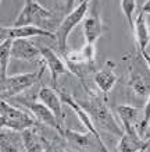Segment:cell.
<instances>
[{"label":"cell","instance_id":"obj_1","mask_svg":"<svg viewBox=\"0 0 150 152\" xmlns=\"http://www.w3.org/2000/svg\"><path fill=\"white\" fill-rule=\"evenodd\" d=\"M89 95H91L89 99H77V102L89 115L96 129L103 130L106 133H110L117 137H122L124 129L117 123L114 115L106 103V99L97 96V95H93L92 92Z\"/></svg>","mask_w":150,"mask_h":152},{"label":"cell","instance_id":"obj_2","mask_svg":"<svg viewBox=\"0 0 150 152\" xmlns=\"http://www.w3.org/2000/svg\"><path fill=\"white\" fill-rule=\"evenodd\" d=\"M46 67L47 66L43 61L42 67L39 70H36V71L17 74V75H10V77L7 75L4 80H0V96H1V99L15 98L21 92L32 88L42 78Z\"/></svg>","mask_w":150,"mask_h":152},{"label":"cell","instance_id":"obj_3","mask_svg":"<svg viewBox=\"0 0 150 152\" xmlns=\"http://www.w3.org/2000/svg\"><path fill=\"white\" fill-rule=\"evenodd\" d=\"M63 57L67 66H68L71 74L77 75L78 78H81V81H83L88 73H92L95 70V45L85 43V46L79 50H67L63 55Z\"/></svg>","mask_w":150,"mask_h":152},{"label":"cell","instance_id":"obj_4","mask_svg":"<svg viewBox=\"0 0 150 152\" xmlns=\"http://www.w3.org/2000/svg\"><path fill=\"white\" fill-rule=\"evenodd\" d=\"M38 123L39 121L33 116L10 105L9 102H6V99H1L0 102V126L1 127H7V129L21 133L29 127L36 126Z\"/></svg>","mask_w":150,"mask_h":152},{"label":"cell","instance_id":"obj_5","mask_svg":"<svg viewBox=\"0 0 150 152\" xmlns=\"http://www.w3.org/2000/svg\"><path fill=\"white\" fill-rule=\"evenodd\" d=\"M89 3L91 1H88V0H82L71 13H68L64 17V20L60 23L59 28H57V31L54 32L56 41H57V45H59L61 55H64L67 52V41H68V35L71 34V31L85 18L88 9H89Z\"/></svg>","mask_w":150,"mask_h":152},{"label":"cell","instance_id":"obj_6","mask_svg":"<svg viewBox=\"0 0 150 152\" xmlns=\"http://www.w3.org/2000/svg\"><path fill=\"white\" fill-rule=\"evenodd\" d=\"M53 18V11L45 9L38 0H25L20 15L15 18L11 27H21V25H46Z\"/></svg>","mask_w":150,"mask_h":152},{"label":"cell","instance_id":"obj_7","mask_svg":"<svg viewBox=\"0 0 150 152\" xmlns=\"http://www.w3.org/2000/svg\"><path fill=\"white\" fill-rule=\"evenodd\" d=\"M17 102H18L20 105L25 106L28 110L32 113V116H33L41 124L46 126V127H49V129H51V130H56L60 135H63L64 134V130L65 129L59 123V120H57L56 115L50 110L43 102L39 101L38 98L36 99H32V98H28V96L17 98Z\"/></svg>","mask_w":150,"mask_h":152},{"label":"cell","instance_id":"obj_8","mask_svg":"<svg viewBox=\"0 0 150 152\" xmlns=\"http://www.w3.org/2000/svg\"><path fill=\"white\" fill-rule=\"evenodd\" d=\"M63 137L65 138L67 147H71L72 151H101L107 152L109 148L104 145L103 141L96 138L95 135L88 131V133H77L72 130H64Z\"/></svg>","mask_w":150,"mask_h":152},{"label":"cell","instance_id":"obj_9","mask_svg":"<svg viewBox=\"0 0 150 152\" xmlns=\"http://www.w3.org/2000/svg\"><path fill=\"white\" fill-rule=\"evenodd\" d=\"M24 141V148L28 152H49V151H65L64 145L57 144L56 141H50L42 135V133L38 130V124L33 127L21 131Z\"/></svg>","mask_w":150,"mask_h":152},{"label":"cell","instance_id":"obj_10","mask_svg":"<svg viewBox=\"0 0 150 152\" xmlns=\"http://www.w3.org/2000/svg\"><path fill=\"white\" fill-rule=\"evenodd\" d=\"M93 6L92 9H88V13L83 18V24H82V31H83V37H85V42L95 45L97 39L103 35V23L100 18V4L99 0H92Z\"/></svg>","mask_w":150,"mask_h":152},{"label":"cell","instance_id":"obj_11","mask_svg":"<svg viewBox=\"0 0 150 152\" xmlns=\"http://www.w3.org/2000/svg\"><path fill=\"white\" fill-rule=\"evenodd\" d=\"M1 41L3 39H18V38H32V37H45L56 39V34L46 31L36 25H21V27H1L0 31Z\"/></svg>","mask_w":150,"mask_h":152},{"label":"cell","instance_id":"obj_12","mask_svg":"<svg viewBox=\"0 0 150 152\" xmlns=\"http://www.w3.org/2000/svg\"><path fill=\"white\" fill-rule=\"evenodd\" d=\"M41 52H42V61H45V64L47 66V69L50 70V74H51L53 88L57 89V78H59V75L68 74L71 71H70L65 60L61 59L53 49H50V48H41Z\"/></svg>","mask_w":150,"mask_h":152},{"label":"cell","instance_id":"obj_13","mask_svg":"<svg viewBox=\"0 0 150 152\" xmlns=\"http://www.w3.org/2000/svg\"><path fill=\"white\" fill-rule=\"evenodd\" d=\"M117 113L122 123L124 133H139V126L143 119V110L129 105H118Z\"/></svg>","mask_w":150,"mask_h":152},{"label":"cell","instance_id":"obj_14","mask_svg":"<svg viewBox=\"0 0 150 152\" xmlns=\"http://www.w3.org/2000/svg\"><path fill=\"white\" fill-rule=\"evenodd\" d=\"M11 59L33 61V60L42 59V52L28 39L18 38V39H13L11 43Z\"/></svg>","mask_w":150,"mask_h":152},{"label":"cell","instance_id":"obj_15","mask_svg":"<svg viewBox=\"0 0 150 152\" xmlns=\"http://www.w3.org/2000/svg\"><path fill=\"white\" fill-rule=\"evenodd\" d=\"M57 89L54 88H49V87H43L38 91V99L41 102H43L50 110L53 112L59 120V123L64 127V113L63 109H61V98H60V94L56 92Z\"/></svg>","mask_w":150,"mask_h":152},{"label":"cell","instance_id":"obj_16","mask_svg":"<svg viewBox=\"0 0 150 152\" xmlns=\"http://www.w3.org/2000/svg\"><path fill=\"white\" fill-rule=\"evenodd\" d=\"M59 94H60L61 101H63L64 103H67V105L72 109L74 113L77 115V117L79 119V121L82 123V126H85V129H86L88 131H91L96 138H99L100 141H103V140H101V137H100V134H99V130L95 127V124L92 123V120H91V117H89V115H88L86 112L82 109L81 105L77 102V99H75V98H72L71 95H68L67 92H64V91H59Z\"/></svg>","mask_w":150,"mask_h":152},{"label":"cell","instance_id":"obj_17","mask_svg":"<svg viewBox=\"0 0 150 152\" xmlns=\"http://www.w3.org/2000/svg\"><path fill=\"white\" fill-rule=\"evenodd\" d=\"M150 147V141L142 138L139 133H124L115 149L120 152H143Z\"/></svg>","mask_w":150,"mask_h":152},{"label":"cell","instance_id":"obj_18","mask_svg":"<svg viewBox=\"0 0 150 152\" xmlns=\"http://www.w3.org/2000/svg\"><path fill=\"white\" fill-rule=\"evenodd\" d=\"M117 80H118V77H117L115 71H114L111 61H109L107 66L103 70L95 71V74H93V83L96 84V87L99 88L100 92L104 94L106 96L109 95L110 91L114 88Z\"/></svg>","mask_w":150,"mask_h":152},{"label":"cell","instance_id":"obj_19","mask_svg":"<svg viewBox=\"0 0 150 152\" xmlns=\"http://www.w3.org/2000/svg\"><path fill=\"white\" fill-rule=\"evenodd\" d=\"M18 133L20 131L7 129V127H1V131H0V147H1L0 149H1V152L25 151L22 135Z\"/></svg>","mask_w":150,"mask_h":152},{"label":"cell","instance_id":"obj_20","mask_svg":"<svg viewBox=\"0 0 150 152\" xmlns=\"http://www.w3.org/2000/svg\"><path fill=\"white\" fill-rule=\"evenodd\" d=\"M128 85L139 96H149L150 95V78L146 77L142 71L135 70V67H129Z\"/></svg>","mask_w":150,"mask_h":152},{"label":"cell","instance_id":"obj_21","mask_svg":"<svg viewBox=\"0 0 150 152\" xmlns=\"http://www.w3.org/2000/svg\"><path fill=\"white\" fill-rule=\"evenodd\" d=\"M132 32L135 34V39H136V45H138V53L141 55V52L146 50V48L150 42V31L147 28L145 20V13L141 11L138 14L136 20L133 23V29Z\"/></svg>","mask_w":150,"mask_h":152},{"label":"cell","instance_id":"obj_22","mask_svg":"<svg viewBox=\"0 0 150 152\" xmlns=\"http://www.w3.org/2000/svg\"><path fill=\"white\" fill-rule=\"evenodd\" d=\"M11 43L13 39H3L0 43V80L7 77V67L11 59Z\"/></svg>","mask_w":150,"mask_h":152},{"label":"cell","instance_id":"obj_23","mask_svg":"<svg viewBox=\"0 0 150 152\" xmlns=\"http://www.w3.org/2000/svg\"><path fill=\"white\" fill-rule=\"evenodd\" d=\"M121 9H122V13L131 29H133V18L132 17H133L135 9H136V0H121Z\"/></svg>","mask_w":150,"mask_h":152},{"label":"cell","instance_id":"obj_24","mask_svg":"<svg viewBox=\"0 0 150 152\" xmlns=\"http://www.w3.org/2000/svg\"><path fill=\"white\" fill-rule=\"evenodd\" d=\"M149 121H150V95L147 96V102H146L145 107H143V119H142V123L139 126V134H143V131L146 130V127L149 126Z\"/></svg>","mask_w":150,"mask_h":152},{"label":"cell","instance_id":"obj_25","mask_svg":"<svg viewBox=\"0 0 150 152\" xmlns=\"http://www.w3.org/2000/svg\"><path fill=\"white\" fill-rule=\"evenodd\" d=\"M141 56H142V59L145 60V63H146V66H147V69L150 70V55L146 50H143V52H141Z\"/></svg>","mask_w":150,"mask_h":152},{"label":"cell","instance_id":"obj_26","mask_svg":"<svg viewBox=\"0 0 150 152\" xmlns=\"http://www.w3.org/2000/svg\"><path fill=\"white\" fill-rule=\"evenodd\" d=\"M74 3H75V0H67V1H65V13H67V14L72 11Z\"/></svg>","mask_w":150,"mask_h":152},{"label":"cell","instance_id":"obj_27","mask_svg":"<svg viewBox=\"0 0 150 152\" xmlns=\"http://www.w3.org/2000/svg\"><path fill=\"white\" fill-rule=\"evenodd\" d=\"M141 11H143L145 14H150V0H146L145 4L142 6V10Z\"/></svg>","mask_w":150,"mask_h":152},{"label":"cell","instance_id":"obj_28","mask_svg":"<svg viewBox=\"0 0 150 152\" xmlns=\"http://www.w3.org/2000/svg\"><path fill=\"white\" fill-rule=\"evenodd\" d=\"M142 138H145L146 141H150V124L146 127V130L143 131V134H142Z\"/></svg>","mask_w":150,"mask_h":152},{"label":"cell","instance_id":"obj_29","mask_svg":"<svg viewBox=\"0 0 150 152\" xmlns=\"http://www.w3.org/2000/svg\"><path fill=\"white\" fill-rule=\"evenodd\" d=\"M88 1H91V0H88Z\"/></svg>","mask_w":150,"mask_h":152}]
</instances>
